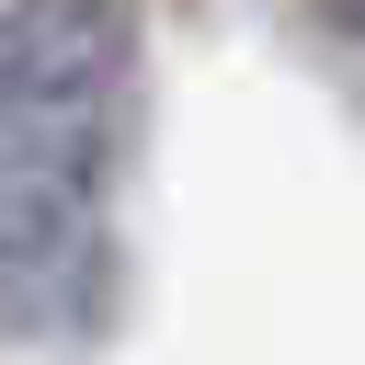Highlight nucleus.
Instances as JSON below:
<instances>
[{
    "label": "nucleus",
    "instance_id": "f257e3e1",
    "mask_svg": "<svg viewBox=\"0 0 365 365\" xmlns=\"http://www.w3.org/2000/svg\"><path fill=\"white\" fill-rule=\"evenodd\" d=\"M137 57L125 0H0V137H91Z\"/></svg>",
    "mask_w": 365,
    "mask_h": 365
},
{
    "label": "nucleus",
    "instance_id": "f03ea898",
    "mask_svg": "<svg viewBox=\"0 0 365 365\" xmlns=\"http://www.w3.org/2000/svg\"><path fill=\"white\" fill-rule=\"evenodd\" d=\"M91 137H0V308L68 274V251L91 240Z\"/></svg>",
    "mask_w": 365,
    "mask_h": 365
},
{
    "label": "nucleus",
    "instance_id": "7ed1b4c3",
    "mask_svg": "<svg viewBox=\"0 0 365 365\" xmlns=\"http://www.w3.org/2000/svg\"><path fill=\"white\" fill-rule=\"evenodd\" d=\"M308 23H319V34H342V46H365V0H308Z\"/></svg>",
    "mask_w": 365,
    "mask_h": 365
}]
</instances>
